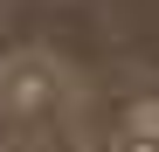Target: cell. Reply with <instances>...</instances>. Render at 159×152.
<instances>
[{"instance_id":"2","label":"cell","mask_w":159,"mask_h":152,"mask_svg":"<svg viewBox=\"0 0 159 152\" xmlns=\"http://www.w3.org/2000/svg\"><path fill=\"white\" fill-rule=\"evenodd\" d=\"M125 132L159 145V90H152V97H131V111H125Z\"/></svg>"},{"instance_id":"1","label":"cell","mask_w":159,"mask_h":152,"mask_svg":"<svg viewBox=\"0 0 159 152\" xmlns=\"http://www.w3.org/2000/svg\"><path fill=\"white\" fill-rule=\"evenodd\" d=\"M62 104H69L62 56H48V48H14V56H0V111H14V118H56Z\"/></svg>"}]
</instances>
